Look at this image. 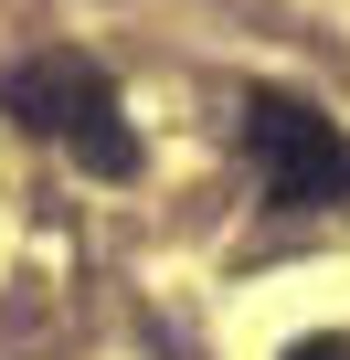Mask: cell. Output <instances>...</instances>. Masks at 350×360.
<instances>
[{
  "instance_id": "7a4b0ae2",
  "label": "cell",
  "mask_w": 350,
  "mask_h": 360,
  "mask_svg": "<svg viewBox=\"0 0 350 360\" xmlns=\"http://www.w3.org/2000/svg\"><path fill=\"white\" fill-rule=\"evenodd\" d=\"M96 106H106V75L85 53H32V64L0 75V117L32 127V138H75V117H96Z\"/></svg>"
},
{
  "instance_id": "6da1fadb",
  "label": "cell",
  "mask_w": 350,
  "mask_h": 360,
  "mask_svg": "<svg viewBox=\"0 0 350 360\" xmlns=\"http://www.w3.org/2000/svg\"><path fill=\"white\" fill-rule=\"evenodd\" d=\"M244 148H255V169H265V202H287V212L350 202V138H339L308 96L255 85V96H244Z\"/></svg>"
},
{
  "instance_id": "277c9868",
  "label": "cell",
  "mask_w": 350,
  "mask_h": 360,
  "mask_svg": "<svg viewBox=\"0 0 350 360\" xmlns=\"http://www.w3.org/2000/svg\"><path fill=\"white\" fill-rule=\"evenodd\" d=\"M287 360H350V339H297Z\"/></svg>"
},
{
  "instance_id": "3957f363",
  "label": "cell",
  "mask_w": 350,
  "mask_h": 360,
  "mask_svg": "<svg viewBox=\"0 0 350 360\" xmlns=\"http://www.w3.org/2000/svg\"><path fill=\"white\" fill-rule=\"evenodd\" d=\"M64 148H75V169H85V180H138V127L117 117V96H106L96 117H75V138H64Z\"/></svg>"
}]
</instances>
